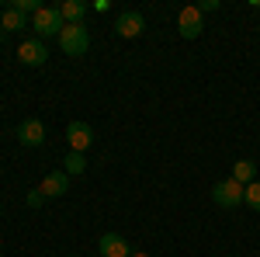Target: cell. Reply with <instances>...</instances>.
<instances>
[{"label":"cell","instance_id":"obj_17","mask_svg":"<svg viewBox=\"0 0 260 257\" xmlns=\"http://www.w3.org/2000/svg\"><path fill=\"white\" fill-rule=\"evenodd\" d=\"M42 202H45V195H42L39 188H35V191H28V205H31V209H39Z\"/></svg>","mask_w":260,"mask_h":257},{"label":"cell","instance_id":"obj_11","mask_svg":"<svg viewBox=\"0 0 260 257\" xmlns=\"http://www.w3.org/2000/svg\"><path fill=\"white\" fill-rule=\"evenodd\" d=\"M59 14H62L66 24H83V18H87V4H83V0H62Z\"/></svg>","mask_w":260,"mask_h":257},{"label":"cell","instance_id":"obj_5","mask_svg":"<svg viewBox=\"0 0 260 257\" xmlns=\"http://www.w3.org/2000/svg\"><path fill=\"white\" fill-rule=\"evenodd\" d=\"M66 142H70L73 153H87V150L94 146V129H90L87 122H70V125H66Z\"/></svg>","mask_w":260,"mask_h":257},{"label":"cell","instance_id":"obj_10","mask_svg":"<svg viewBox=\"0 0 260 257\" xmlns=\"http://www.w3.org/2000/svg\"><path fill=\"white\" fill-rule=\"evenodd\" d=\"M98 250H101V257H128L132 254L128 240L121 237V233H104V237L98 240Z\"/></svg>","mask_w":260,"mask_h":257},{"label":"cell","instance_id":"obj_19","mask_svg":"<svg viewBox=\"0 0 260 257\" xmlns=\"http://www.w3.org/2000/svg\"><path fill=\"white\" fill-rule=\"evenodd\" d=\"M128 257H149V254H142V250H132V254H128Z\"/></svg>","mask_w":260,"mask_h":257},{"label":"cell","instance_id":"obj_13","mask_svg":"<svg viewBox=\"0 0 260 257\" xmlns=\"http://www.w3.org/2000/svg\"><path fill=\"white\" fill-rule=\"evenodd\" d=\"M233 181H240L243 188L253 184V181H257V163H253V160H236V163H233Z\"/></svg>","mask_w":260,"mask_h":257},{"label":"cell","instance_id":"obj_4","mask_svg":"<svg viewBox=\"0 0 260 257\" xmlns=\"http://www.w3.org/2000/svg\"><path fill=\"white\" fill-rule=\"evenodd\" d=\"M201 28H205V14L198 11V4L180 7V11H177V32L184 35V39H198Z\"/></svg>","mask_w":260,"mask_h":257},{"label":"cell","instance_id":"obj_8","mask_svg":"<svg viewBox=\"0 0 260 257\" xmlns=\"http://www.w3.org/2000/svg\"><path fill=\"white\" fill-rule=\"evenodd\" d=\"M18 142L28 146V150H39L42 142H45V125L39 119H24L18 125Z\"/></svg>","mask_w":260,"mask_h":257},{"label":"cell","instance_id":"obj_18","mask_svg":"<svg viewBox=\"0 0 260 257\" xmlns=\"http://www.w3.org/2000/svg\"><path fill=\"white\" fill-rule=\"evenodd\" d=\"M198 11H201V14H212V11H219V0H201Z\"/></svg>","mask_w":260,"mask_h":257},{"label":"cell","instance_id":"obj_9","mask_svg":"<svg viewBox=\"0 0 260 257\" xmlns=\"http://www.w3.org/2000/svg\"><path fill=\"white\" fill-rule=\"evenodd\" d=\"M39 191L45 195V202H49V198H62L66 191H70V174H66V170H52V174H45V181L39 184Z\"/></svg>","mask_w":260,"mask_h":257},{"label":"cell","instance_id":"obj_16","mask_svg":"<svg viewBox=\"0 0 260 257\" xmlns=\"http://www.w3.org/2000/svg\"><path fill=\"white\" fill-rule=\"evenodd\" d=\"M11 7H18L21 14H28V11H35V14H39V11H42V7H39V0H14Z\"/></svg>","mask_w":260,"mask_h":257},{"label":"cell","instance_id":"obj_1","mask_svg":"<svg viewBox=\"0 0 260 257\" xmlns=\"http://www.w3.org/2000/svg\"><path fill=\"white\" fill-rule=\"evenodd\" d=\"M59 49L66 56H87V49H90V32H87V24H66L59 32Z\"/></svg>","mask_w":260,"mask_h":257},{"label":"cell","instance_id":"obj_2","mask_svg":"<svg viewBox=\"0 0 260 257\" xmlns=\"http://www.w3.org/2000/svg\"><path fill=\"white\" fill-rule=\"evenodd\" d=\"M243 195H246V188H243L240 181H233V178L219 181V184L212 188V202H215L219 209H240Z\"/></svg>","mask_w":260,"mask_h":257},{"label":"cell","instance_id":"obj_15","mask_svg":"<svg viewBox=\"0 0 260 257\" xmlns=\"http://www.w3.org/2000/svg\"><path fill=\"white\" fill-rule=\"evenodd\" d=\"M243 205H250L253 212H260V181L246 184V195H243Z\"/></svg>","mask_w":260,"mask_h":257},{"label":"cell","instance_id":"obj_6","mask_svg":"<svg viewBox=\"0 0 260 257\" xmlns=\"http://www.w3.org/2000/svg\"><path fill=\"white\" fill-rule=\"evenodd\" d=\"M142 28H146V18H142L139 11H121L118 18H115V32H118V39H139Z\"/></svg>","mask_w":260,"mask_h":257},{"label":"cell","instance_id":"obj_20","mask_svg":"<svg viewBox=\"0 0 260 257\" xmlns=\"http://www.w3.org/2000/svg\"><path fill=\"white\" fill-rule=\"evenodd\" d=\"M4 39H7V32H4V28H0V42H4Z\"/></svg>","mask_w":260,"mask_h":257},{"label":"cell","instance_id":"obj_3","mask_svg":"<svg viewBox=\"0 0 260 257\" xmlns=\"http://www.w3.org/2000/svg\"><path fill=\"white\" fill-rule=\"evenodd\" d=\"M31 28L39 32V39H59V32L66 28V21H62V14H59V7H42L39 14L31 18Z\"/></svg>","mask_w":260,"mask_h":257},{"label":"cell","instance_id":"obj_12","mask_svg":"<svg viewBox=\"0 0 260 257\" xmlns=\"http://www.w3.org/2000/svg\"><path fill=\"white\" fill-rule=\"evenodd\" d=\"M0 28H4V32H21V28H28V18L21 14L18 7H4V14H0Z\"/></svg>","mask_w":260,"mask_h":257},{"label":"cell","instance_id":"obj_14","mask_svg":"<svg viewBox=\"0 0 260 257\" xmlns=\"http://www.w3.org/2000/svg\"><path fill=\"white\" fill-rule=\"evenodd\" d=\"M62 170H66L70 178L83 174V170H87V157H83V153H73V150H70V153L62 157Z\"/></svg>","mask_w":260,"mask_h":257},{"label":"cell","instance_id":"obj_7","mask_svg":"<svg viewBox=\"0 0 260 257\" xmlns=\"http://www.w3.org/2000/svg\"><path fill=\"white\" fill-rule=\"evenodd\" d=\"M18 60L24 63V66H45L49 49H45V42H42V39H24L18 45Z\"/></svg>","mask_w":260,"mask_h":257}]
</instances>
